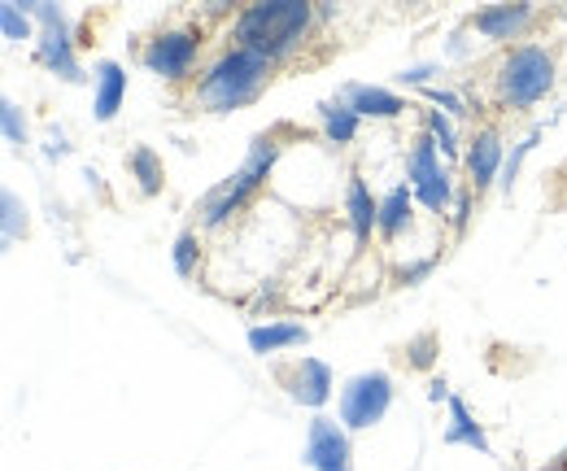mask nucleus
<instances>
[{
    "label": "nucleus",
    "instance_id": "obj_1",
    "mask_svg": "<svg viewBox=\"0 0 567 471\" xmlns=\"http://www.w3.org/2000/svg\"><path fill=\"white\" fill-rule=\"evenodd\" d=\"M276 62L254 53V49H240V44H227L210 66L197 74V83L188 88V105L193 114H231V110H245L254 105L271 79H276Z\"/></svg>",
    "mask_w": 567,
    "mask_h": 471
},
{
    "label": "nucleus",
    "instance_id": "obj_2",
    "mask_svg": "<svg viewBox=\"0 0 567 471\" xmlns=\"http://www.w3.org/2000/svg\"><path fill=\"white\" fill-rule=\"evenodd\" d=\"M315 27H319V9L306 0H258L231 18L227 35H231V44L254 49V53L271 58L276 66H284L292 53H301L310 44Z\"/></svg>",
    "mask_w": 567,
    "mask_h": 471
},
{
    "label": "nucleus",
    "instance_id": "obj_3",
    "mask_svg": "<svg viewBox=\"0 0 567 471\" xmlns=\"http://www.w3.org/2000/svg\"><path fill=\"white\" fill-rule=\"evenodd\" d=\"M284 135H288V127L258 132L254 144H249V153H245V162H240L214 193H206V202H202V227H206V232L227 227L236 214H245L249 205L258 202V193L267 188V180H271V171H276V162H280Z\"/></svg>",
    "mask_w": 567,
    "mask_h": 471
},
{
    "label": "nucleus",
    "instance_id": "obj_4",
    "mask_svg": "<svg viewBox=\"0 0 567 471\" xmlns=\"http://www.w3.org/2000/svg\"><path fill=\"white\" fill-rule=\"evenodd\" d=\"M494 105L497 114H524L533 105H542L559 79V62L555 49L542 40H524L502 49L494 62Z\"/></svg>",
    "mask_w": 567,
    "mask_h": 471
},
{
    "label": "nucleus",
    "instance_id": "obj_5",
    "mask_svg": "<svg viewBox=\"0 0 567 471\" xmlns=\"http://www.w3.org/2000/svg\"><path fill=\"white\" fill-rule=\"evenodd\" d=\"M202 53H206V27L202 22H193V27H162V31H153L148 40H144L141 49V66L148 74H157V79H166V83H197V74H202Z\"/></svg>",
    "mask_w": 567,
    "mask_h": 471
},
{
    "label": "nucleus",
    "instance_id": "obj_6",
    "mask_svg": "<svg viewBox=\"0 0 567 471\" xmlns=\"http://www.w3.org/2000/svg\"><path fill=\"white\" fill-rule=\"evenodd\" d=\"M406 184L415 188V202L424 205L427 214H450V209H454L458 188H454L450 171L441 166V149H436V140H432L424 127L415 132L411 149H406Z\"/></svg>",
    "mask_w": 567,
    "mask_h": 471
},
{
    "label": "nucleus",
    "instance_id": "obj_7",
    "mask_svg": "<svg viewBox=\"0 0 567 471\" xmlns=\"http://www.w3.org/2000/svg\"><path fill=\"white\" fill-rule=\"evenodd\" d=\"M31 18H35V62L44 70H53L62 83H83V70L74 58V40H71V22L58 4H44V0H31L22 4Z\"/></svg>",
    "mask_w": 567,
    "mask_h": 471
},
{
    "label": "nucleus",
    "instance_id": "obj_8",
    "mask_svg": "<svg viewBox=\"0 0 567 471\" xmlns=\"http://www.w3.org/2000/svg\"><path fill=\"white\" fill-rule=\"evenodd\" d=\"M393 398H398V389H393V376L389 371H358L346 380V389H341V423L350 428V432H367V428H375L389 410H393Z\"/></svg>",
    "mask_w": 567,
    "mask_h": 471
},
{
    "label": "nucleus",
    "instance_id": "obj_9",
    "mask_svg": "<svg viewBox=\"0 0 567 471\" xmlns=\"http://www.w3.org/2000/svg\"><path fill=\"white\" fill-rule=\"evenodd\" d=\"M502 166H506V135L502 123H481L472 140H467V153H463V184L485 202L489 188L502 184Z\"/></svg>",
    "mask_w": 567,
    "mask_h": 471
},
{
    "label": "nucleus",
    "instance_id": "obj_10",
    "mask_svg": "<svg viewBox=\"0 0 567 471\" xmlns=\"http://www.w3.org/2000/svg\"><path fill=\"white\" fill-rule=\"evenodd\" d=\"M301 463L310 471H354V446H350V428L328 419V414H315L310 428H306V450H301Z\"/></svg>",
    "mask_w": 567,
    "mask_h": 471
},
{
    "label": "nucleus",
    "instance_id": "obj_11",
    "mask_svg": "<svg viewBox=\"0 0 567 471\" xmlns=\"http://www.w3.org/2000/svg\"><path fill=\"white\" fill-rule=\"evenodd\" d=\"M276 385H280L297 406L323 410V406L332 402L337 376H332V367H328L323 358H292V362L276 367Z\"/></svg>",
    "mask_w": 567,
    "mask_h": 471
},
{
    "label": "nucleus",
    "instance_id": "obj_12",
    "mask_svg": "<svg viewBox=\"0 0 567 471\" xmlns=\"http://www.w3.org/2000/svg\"><path fill=\"white\" fill-rule=\"evenodd\" d=\"M537 4H489L481 13H472V31L481 40H489L497 49H511V44H524L533 22H537Z\"/></svg>",
    "mask_w": 567,
    "mask_h": 471
},
{
    "label": "nucleus",
    "instance_id": "obj_13",
    "mask_svg": "<svg viewBox=\"0 0 567 471\" xmlns=\"http://www.w3.org/2000/svg\"><path fill=\"white\" fill-rule=\"evenodd\" d=\"M337 101H346L358 119H380V123H384V119H402V114L411 110L406 96H398V92H389V88H375V83H346V88L337 92Z\"/></svg>",
    "mask_w": 567,
    "mask_h": 471
},
{
    "label": "nucleus",
    "instance_id": "obj_14",
    "mask_svg": "<svg viewBox=\"0 0 567 471\" xmlns=\"http://www.w3.org/2000/svg\"><path fill=\"white\" fill-rule=\"evenodd\" d=\"M346 218H350V232H354V249L362 254L371 232H380V202L371 197V184L358 171H350V180H346Z\"/></svg>",
    "mask_w": 567,
    "mask_h": 471
},
{
    "label": "nucleus",
    "instance_id": "obj_15",
    "mask_svg": "<svg viewBox=\"0 0 567 471\" xmlns=\"http://www.w3.org/2000/svg\"><path fill=\"white\" fill-rule=\"evenodd\" d=\"M445 406H450V423H445L441 441H445V446H467V450H476V454L494 459V446H489L485 428L476 423V414L467 410V402H463L458 393H450V398H445Z\"/></svg>",
    "mask_w": 567,
    "mask_h": 471
},
{
    "label": "nucleus",
    "instance_id": "obj_16",
    "mask_svg": "<svg viewBox=\"0 0 567 471\" xmlns=\"http://www.w3.org/2000/svg\"><path fill=\"white\" fill-rule=\"evenodd\" d=\"M411 223H415V188L411 184H398V188H389L384 197H380V240L384 245H393L402 232H411Z\"/></svg>",
    "mask_w": 567,
    "mask_h": 471
},
{
    "label": "nucleus",
    "instance_id": "obj_17",
    "mask_svg": "<svg viewBox=\"0 0 567 471\" xmlns=\"http://www.w3.org/2000/svg\"><path fill=\"white\" fill-rule=\"evenodd\" d=\"M123 101H127V70H123V62H101L96 66V96H92L96 123H114Z\"/></svg>",
    "mask_w": 567,
    "mask_h": 471
},
{
    "label": "nucleus",
    "instance_id": "obj_18",
    "mask_svg": "<svg viewBox=\"0 0 567 471\" xmlns=\"http://www.w3.org/2000/svg\"><path fill=\"white\" fill-rule=\"evenodd\" d=\"M306 340H310V328H306V324H258V328H249V349H254L258 358L292 349V345H306Z\"/></svg>",
    "mask_w": 567,
    "mask_h": 471
},
{
    "label": "nucleus",
    "instance_id": "obj_19",
    "mask_svg": "<svg viewBox=\"0 0 567 471\" xmlns=\"http://www.w3.org/2000/svg\"><path fill=\"white\" fill-rule=\"evenodd\" d=\"M127 171H132V180H136V188H141L144 197H157V193L166 188V162H162V153L148 149V144H136V149L127 153Z\"/></svg>",
    "mask_w": 567,
    "mask_h": 471
},
{
    "label": "nucleus",
    "instance_id": "obj_20",
    "mask_svg": "<svg viewBox=\"0 0 567 471\" xmlns=\"http://www.w3.org/2000/svg\"><path fill=\"white\" fill-rule=\"evenodd\" d=\"M319 123H323V135H328L337 149L354 144L358 127H362V119H358L346 101H319Z\"/></svg>",
    "mask_w": 567,
    "mask_h": 471
},
{
    "label": "nucleus",
    "instance_id": "obj_21",
    "mask_svg": "<svg viewBox=\"0 0 567 471\" xmlns=\"http://www.w3.org/2000/svg\"><path fill=\"white\" fill-rule=\"evenodd\" d=\"M171 263H175V270H179L184 279H197V270H202V232H197V227H184V232L175 236Z\"/></svg>",
    "mask_w": 567,
    "mask_h": 471
},
{
    "label": "nucleus",
    "instance_id": "obj_22",
    "mask_svg": "<svg viewBox=\"0 0 567 471\" xmlns=\"http://www.w3.org/2000/svg\"><path fill=\"white\" fill-rule=\"evenodd\" d=\"M0 35H4V44H22V40H35L40 31H35V18L9 0V4H0Z\"/></svg>",
    "mask_w": 567,
    "mask_h": 471
},
{
    "label": "nucleus",
    "instance_id": "obj_23",
    "mask_svg": "<svg viewBox=\"0 0 567 471\" xmlns=\"http://www.w3.org/2000/svg\"><path fill=\"white\" fill-rule=\"evenodd\" d=\"M424 132L436 140V149H441L445 157H458V132H454L450 114H441V110H424Z\"/></svg>",
    "mask_w": 567,
    "mask_h": 471
},
{
    "label": "nucleus",
    "instance_id": "obj_24",
    "mask_svg": "<svg viewBox=\"0 0 567 471\" xmlns=\"http://www.w3.org/2000/svg\"><path fill=\"white\" fill-rule=\"evenodd\" d=\"M0 209H4V245H18L27 236V205L18 202V193H0Z\"/></svg>",
    "mask_w": 567,
    "mask_h": 471
},
{
    "label": "nucleus",
    "instance_id": "obj_25",
    "mask_svg": "<svg viewBox=\"0 0 567 471\" xmlns=\"http://www.w3.org/2000/svg\"><path fill=\"white\" fill-rule=\"evenodd\" d=\"M537 140H542V132L533 127V132H528L524 140H519V144H515V153H511V157H506V166H502V193H511V188H515V180H519V166H524V157L533 153V144H537Z\"/></svg>",
    "mask_w": 567,
    "mask_h": 471
},
{
    "label": "nucleus",
    "instance_id": "obj_26",
    "mask_svg": "<svg viewBox=\"0 0 567 471\" xmlns=\"http://www.w3.org/2000/svg\"><path fill=\"white\" fill-rule=\"evenodd\" d=\"M0 127H4V140H9L13 149H22V144H27V119H22V110H18L9 96L0 101Z\"/></svg>",
    "mask_w": 567,
    "mask_h": 471
},
{
    "label": "nucleus",
    "instance_id": "obj_27",
    "mask_svg": "<svg viewBox=\"0 0 567 471\" xmlns=\"http://www.w3.org/2000/svg\"><path fill=\"white\" fill-rule=\"evenodd\" d=\"M424 96L441 110V114H450V119H467V114H472L467 101H463L458 92H450V88H424Z\"/></svg>",
    "mask_w": 567,
    "mask_h": 471
},
{
    "label": "nucleus",
    "instance_id": "obj_28",
    "mask_svg": "<svg viewBox=\"0 0 567 471\" xmlns=\"http://www.w3.org/2000/svg\"><path fill=\"white\" fill-rule=\"evenodd\" d=\"M436 267V258H420V263H406V267H398V284H420L427 270Z\"/></svg>",
    "mask_w": 567,
    "mask_h": 471
}]
</instances>
